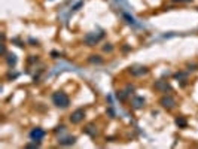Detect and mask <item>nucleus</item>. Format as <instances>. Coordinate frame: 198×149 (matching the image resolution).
I'll list each match as a JSON object with an SVG mask.
<instances>
[{
	"label": "nucleus",
	"mask_w": 198,
	"mask_h": 149,
	"mask_svg": "<svg viewBox=\"0 0 198 149\" xmlns=\"http://www.w3.org/2000/svg\"><path fill=\"white\" fill-rule=\"evenodd\" d=\"M85 118V110L83 109H76L75 112H72V115H70V122L72 124H81Z\"/></svg>",
	"instance_id": "obj_4"
},
{
	"label": "nucleus",
	"mask_w": 198,
	"mask_h": 149,
	"mask_svg": "<svg viewBox=\"0 0 198 149\" xmlns=\"http://www.w3.org/2000/svg\"><path fill=\"white\" fill-rule=\"evenodd\" d=\"M6 63H8V66H10V67L15 66V64H17V55L12 54V52L8 54V57H6Z\"/></svg>",
	"instance_id": "obj_10"
},
{
	"label": "nucleus",
	"mask_w": 198,
	"mask_h": 149,
	"mask_svg": "<svg viewBox=\"0 0 198 149\" xmlns=\"http://www.w3.org/2000/svg\"><path fill=\"white\" fill-rule=\"evenodd\" d=\"M159 104H161V107L170 110L173 107H176V100L171 95H163V97L159 98Z\"/></svg>",
	"instance_id": "obj_3"
},
{
	"label": "nucleus",
	"mask_w": 198,
	"mask_h": 149,
	"mask_svg": "<svg viewBox=\"0 0 198 149\" xmlns=\"http://www.w3.org/2000/svg\"><path fill=\"white\" fill-rule=\"evenodd\" d=\"M124 18L127 19V22L130 24V26H137V22H135V19L130 15V14H127V12H124Z\"/></svg>",
	"instance_id": "obj_13"
},
{
	"label": "nucleus",
	"mask_w": 198,
	"mask_h": 149,
	"mask_svg": "<svg viewBox=\"0 0 198 149\" xmlns=\"http://www.w3.org/2000/svg\"><path fill=\"white\" fill-rule=\"evenodd\" d=\"M176 125L180 127V128H185V127L188 125V121L185 119L183 116H179V118H176Z\"/></svg>",
	"instance_id": "obj_12"
},
{
	"label": "nucleus",
	"mask_w": 198,
	"mask_h": 149,
	"mask_svg": "<svg viewBox=\"0 0 198 149\" xmlns=\"http://www.w3.org/2000/svg\"><path fill=\"white\" fill-rule=\"evenodd\" d=\"M130 72H131L133 76H143V74H146L149 70L145 66H133V67H130Z\"/></svg>",
	"instance_id": "obj_7"
},
{
	"label": "nucleus",
	"mask_w": 198,
	"mask_h": 149,
	"mask_svg": "<svg viewBox=\"0 0 198 149\" xmlns=\"http://www.w3.org/2000/svg\"><path fill=\"white\" fill-rule=\"evenodd\" d=\"M76 142V137H67V139H63V140H58V143L61 146H67V145H73Z\"/></svg>",
	"instance_id": "obj_11"
},
{
	"label": "nucleus",
	"mask_w": 198,
	"mask_h": 149,
	"mask_svg": "<svg viewBox=\"0 0 198 149\" xmlns=\"http://www.w3.org/2000/svg\"><path fill=\"white\" fill-rule=\"evenodd\" d=\"M43 137H45V131H43L42 128H39V127H36V128H33V130L30 131V139H31V140L40 142Z\"/></svg>",
	"instance_id": "obj_6"
},
{
	"label": "nucleus",
	"mask_w": 198,
	"mask_h": 149,
	"mask_svg": "<svg viewBox=\"0 0 198 149\" xmlns=\"http://www.w3.org/2000/svg\"><path fill=\"white\" fill-rule=\"evenodd\" d=\"M39 146H40V143L38 140H34V143H27L26 145V148H39Z\"/></svg>",
	"instance_id": "obj_17"
},
{
	"label": "nucleus",
	"mask_w": 198,
	"mask_h": 149,
	"mask_svg": "<svg viewBox=\"0 0 198 149\" xmlns=\"http://www.w3.org/2000/svg\"><path fill=\"white\" fill-rule=\"evenodd\" d=\"M103 37V33H100V34H95L94 31L92 33H88V34H85V37H83V42L88 45V46H95L98 42H100V39Z\"/></svg>",
	"instance_id": "obj_2"
},
{
	"label": "nucleus",
	"mask_w": 198,
	"mask_h": 149,
	"mask_svg": "<svg viewBox=\"0 0 198 149\" xmlns=\"http://www.w3.org/2000/svg\"><path fill=\"white\" fill-rule=\"evenodd\" d=\"M127 94L128 93H125V91H118L116 93V97H118V100H121V102H124L127 98Z\"/></svg>",
	"instance_id": "obj_15"
},
{
	"label": "nucleus",
	"mask_w": 198,
	"mask_h": 149,
	"mask_svg": "<svg viewBox=\"0 0 198 149\" xmlns=\"http://www.w3.org/2000/svg\"><path fill=\"white\" fill-rule=\"evenodd\" d=\"M103 51H104V52H112V51H113V46L110 45V43H106V45L103 46Z\"/></svg>",
	"instance_id": "obj_16"
},
{
	"label": "nucleus",
	"mask_w": 198,
	"mask_h": 149,
	"mask_svg": "<svg viewBox=\"0 0 198 149\" xmlns=\"http://www.w3.org/2000/svg\"><path fill=\"white\" fill-rule=\"evenodd\" d=\"M131 104H133L134 109H142V107L145 106V98H143V97H134L133 102H131Z\"/></svg>",
	"instance_id": "obj_8"
},
{
	"label": "nucleus",
	"mask_w": 198,
	"mask_h": 149,
	"mask_svg": "<svg viewBox=\"0 0 198 149\" xmlns=\"http://www.w3.org/2000/svg\"><path fill=\"white\" fill-rule=\"evenodd\" d=\"M52 103L60 109H66L70 104V98L64 91H57V93L52 94Z\"/></svg>",
	"instance_id": "obj_1"
},
{
	"label": "nucleus",
	"mask_w": 198,
	"mask_h": 149,
	"mask_svg": "<svg viewBox=\"0 0 198 149\" xmlns=\"http://www.w3.org/2000/svg\"><path fill=\"white\" fill-rule=\"evenodd\" d=\"M88 61L91 64H97V66H100V64H103V57H100V55H90L88 57Z\"/></svg>",
	"instance_id": "obj_9"
},
{
	"label": "nucleus",
	"mask_w": 198,
	"mask_h": 149,
	"mask_svg": "<svg viewBox=\"0 0 198 149\" xmlns=\"http://www.w3.org/2000/svg\"><path fill=\"white\" fill-rule=\"evenodd\" d=\"M64 128H66L64 125H60V127H57V128H55V133H58V131H64Z\"/></svg>",
	"instance_id": "obj_18"
},
{
	"label": "nucleus",
	"mask_w": 198,
	"mask_h": 149,
	"mask_svg": "<svg viewBox=\"0 0 198 149\" xmlns=\"http://www.w3.org/2000/svg\"><path fill=\"white\" fill-rule=\"evenodd\" d=\"M173 2H192V0H173Z\"/></svg>",
	"instance_id": "obj_19"
},
{
	"label": "nucleus",
	"mask_w": 198,
	"mask_h": 149,
	"mask_svg": "<svg viewBox=\"0 0 198 149\" xmlns=\"http://www.w3.org/2000/svg\"><path fill=\"white\" fill-rule=\"evenodd\" d=\"M155 90L159 91V93H167V91L171 90V86L168 85L167 81H164V79H158V81L155 82Z\"/></svg>",
	"instance_id": "obj_5"
},
{
	"label": "nucleus",
	"mask_w": 198,
	"mask_h": 149,
	"mask_svg": "<svg viewBox=\"0 0 198 149\" xmlns=\"http://www.w3.org/2000/svg\"><path fill=\"white\" fill-rule=\"evenodd\" d=\"M92 128H94V125H91V124H90V125L86 127L83 131H85L86 134H90V136H92V137H94V136H97V130H92Z\"/></svg>",
	"instance_id": "obj_14"
}]
</instances>
